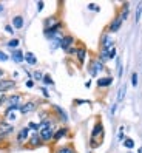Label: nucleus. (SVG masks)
<instances>
[{
	"mask_svg": "<svg viewBox=\"0 0 142 153\" xmlns=\"http://www.w3.org/2000/svg\"><path fill=\"white\" fill-rule=\"evenodd\" d=\"M124 146H125V149H128V152H131L133 149H135V141H133L131 138H127L125 141H124Z\"/></svg>",
	"mask_w": 142,
	"mask_h": 153,
	"instance_id": "obj_25",
	"label": "nucleus"
},
{
	"mask_svg": "<svg viewBox=\"0 0 142 153\" xmlns=\"http://www.w3.org/2000/svg\"><path fill=\"white\" fill-rule=\"evenodd\" d=\"M57 22H60V19L56 16V14H53L50 17H47L45 20H43V30H47V28H51V26H54Z\"/></svg>",
	"mask_w": 142,
	"mask_h": 153,
	"instance_id": "obj_18",
	"label": "nucleus"
},
{
	"mask_svg": "<svg viewBox=\"0 0 142 153\" xmlns=\"http://www.w3.org/2000/svg\"><path fill=\"white\" fill-rule=\"evenodd\" d=\"M14 133V124L8 122V121H0V142L6 141L8 138Z\"/></svg>",
	"mask_w": 142,
	"mask_h": 153,
	"instance_id": "obj_3",
	"label": "nucleus"
},
{
	"mask_svg": "<svg viewBox=\"0 0 142 153\" xmlns=\"http://www.w3.org/2000/svg\"><path fill=\"white\" fill-rule=\"evenodd\" d=\"M113 47H116V42H114V39L110 36V33L102 34L101 36V50H106V51H108Z\"/></svg>",
	"mask_w": 142,
	"mask_h": 153,
	"instance_id": "obj_7",
	"label": "nucleus"
},
{
	"mask_svg": "<svg viewBox=\"0 0 142 153\" xmlns=\"http://www.w3.org/2000/svg\"><path fill=\"white\" fill-rule=\"evenodd\" d=\"M141 13H142V3L138 5V10H136V23H139L141 20Z\"/></svg>",
	"mask_w": 142,
	"mask_h": 153,
	"instance_id": "obj_33",
	"label": "nucleus"
},
{
	"mask_svg": "<svg viewBox=\"0 0 142 153\" xmlns=\"http://www.w3.org/2000/svg\"><path fill=\"white\" fill-rule=\"evenodd\" d=\"M25 64L30 65V67L37 65V57H36L34 53H31V51H26L25 53Z\"/></svg>",
	"mask_w": 142,
	"mask_h": 153,
	"instance_id": "obj_20",
	"label": "nucleus"
},
{
	"mask_svg": "<svg viewBox=\"0 0 142 153\" xmlns=\"http://www.w3.org/2000/svg\"><path fill=\"white\" fill-rule=\"evenodd\" d=\"M104 68H105V65L102 64L99 59H93L90 62V65H88V73H90L91 77H94V76H97L99 73H102Z\"/></svg>",
	"mask_w": 142,
	"mask_h": 153,
	"instance_id": "obj_4",
	"label": "nucleus"
},
{
	"mask_svg": "<svg viewBox=\"0 0 142 153\" xmlns=\"http://www.w3.org/2000/svg\"><path fill=\"white\" fill-rule=\"evenodd\" d=\"M53 153H76V149L71 146V144H67V146H59L56 147V150Z\"/></svg>",
	"mask_w": 142,
	"mask_h": 153,
	"instance_id": "obj_22",
	"label": "nucleus"
},
{
	"mask_svg": "<svg viewBox=\"0 0 142 153\" xmlns=\"http://www.w3.org/2000/svg\"><path fill=\"white\" fill-rule=\"evenodd\" d=\"M111 84H113V77L111 76H105V77H99V79H97V87H99V88L111 87Z\"/></svg>",
	"mask_w": 142,
	"mask_h": 153,
	"instance_id": "obj_21",
	"label": "nucleus"
},
{
	"mask_svg": "<svg viewBox=\"0 0 142 153\" xmlns=\"http://www.w3.org/2000/svg\"><path fill=\"white\" fill-rule=\"evenodd\" d=\"M54 128H43V130H39V136L42 139L43 144H50L53 142V136H54Z\"/></svg>",
	"mask_w": 142,
	"mask_h": 153,
	"instance_id": "obj_9",
	"label": "nucleus"
},
{
	"mask_svg": "<svg viewBox=\"0 0 142 153\" xmlns=\"http://www.w3.org/2000/svg\"><path fill=\"white\" fill-rule=\"evenodd\" d=\"M17 118H19V116H17V113L16 111H13V113H10V114H6L5 116V121H8V122H14V121H17Z\"/></svg>",
	"mask_w": 142,
	"mask_h": 153,
	"instance_id": "obj_27",
	"label": "nucleus"
},
{
	"mask_svg": "<svg viewBox=\"0 0 142 153\" xmlns=\"http://www.w3.org/2000/svg\"><path fill=\"white\" fill-rule=\"evenodd\" d=\"M62 30H64V22H57L54 26H51V28H47V30H43V34H45V37L47 40H51L53 36H56L59 33H62Z\"/></svg>",
	"mask_w": 142,
	"mask_h": 153,
	"instance_id": "obj_8",
	"label": "nucleus"
},
{
	"mask_svg": "<svg viewBox=\"0 0 142 153\" xmlns=\"http://www.w3.org/2000/svg\"><path fill=\"white\" fill-rule=\"evenodd\" d=\"M116 110H118V102H114L111 105V110H110V116H114L116 114Z\"/></svg>",
	"mask_w": 142,
	"mask_h": 153,
	"instance_id": "obj_39",
	"label": "nucleus"
},
{
	"mask_svg": "<svg viewBox=\"0 0 142 153\" xmlns=\"http://www.w3.org/2000/svg\"><path fill=\"white\" fill-rule=\"evenodd\" d=\"M130 16V3L128 2H124L122 3V10H121V14H119V19L122 22H125Z\"/></svg>",
	"mask_w": 142,
	"mask_h": 153,
	"instance_id": "obj_19",
	"label": "nucleus"
},
{
	"mask_svg": "<svg viewBox=\"0 0 142 153\" xmlns=\"http://www.w3.org/2000/svg\"><path fill=\"white\" fill-rule=\"evenodd\" d=\"M77 51H79V47H71L70 50H67V54L68 56H76Z\"/></svg>",
	"mask_w": 142,
	"mask_h": 153,
	"instance_id": "obj_32",
	"label": "nucleus"
},
{
	"mask_svg": "<svg viewBox=\"0 0 142 153\" xmlns=\"http://www.w3.org/2000/svg\"><path fill=\"white\" fill-rule=\"evenodd\" d=\"M17 87L14 79H0V94H8V91H11Z\"/></svg>",
	"mask_w": 142,
	"mask_h": 153,
	"instance_id": "obj_6",
	"label": "nucleus"
},
{
	"mask_svg": "<svg viewBox=\"0 0 142 153\" xmlns=\"http://www.w3.org/2000/svg\"><path fill=\"white\" fill-rule=\"evenodd\" d=\"M125 88H127V85H122V87L119 88V91H118V99H116V102H118V104L124 99V96H125Z\"/></svg>",
	"mask_w": 142,
	"mask_h": 153,
	"instance_id": "obj_26",
	"label": "nucleus"
},
{
	"mask_svg": "<svg viewBox=\"0 0 142 153\" xmlns=\"http://www.w3.org/2000/svg\"><path fill=\"white\" fill-rule=\"evenodd\" d=\"M88 10H90V11H96V13H99V11H101V8H99V5L88 3Z\"/></svg>",
	"mask_w": 142,
	"mask_h": 153,
	"instance_id": "obj_34",
	"label": "nucleus"
},
{
	"mask_svg": "<svg viewBox=\"0 0 142 153\" xmlns=\"http://www.w3.org/2000/svg\"><path fill=\"white\" fill-rule=\"evenodd\" d=\"M88 153H90V152H88Z\"/></svg>",
	"mask_w": 142,
	"mask_h": 153,
	"instance_id": "obj_50",
	"label": "nucleus"
},
{
	"mask_svg": "<svg viewBox=\"0 0 142 153\" xmlns=\"http://www.w3.org/2000/svg\"><path fill=\"white\" fill-rule=\"evenodd\" d=\"M128 153H131V152H128Z\"/></svg>",
	"mask_w": 142,
	"mask_h": 153,
	"instance_id": "obj_49",
	"label": "nucleus"
},
{
	"mask_svg": "<svg viewBox=\"0 0 142 153\" xmlns=\"http://www.w3.org/2000/svg\"><path fill=\"white\" fill-rule=\"evenodd\" d=\"M71 47H74V37L71 34H64L62 42H60V48L67 53V50H70Z\"/></svg>",
	"mask_w": 142,
	"mask_h": 153,
	"instance_id": "obj_12",
	"label": "nucleus"
},
{
	"mask_svg": "<svg viewBox=\"0 0 142 153\" xmlns=\"http://www.w3.org/2000/svg\"><path fill=\"white\" fill-rule=\"evenodd\" d=\"M17 77H19V71H14V73H13V79L16 80Z\"/></svg>",
	"mask_w": 142,
	"mask_h": 153,
	"instance_id": "obj_44",
	"label": "nucleus"
},
{
	"mask_svg": "<svg viewBox=\"0 0 142 153\" xmlns=\"http://www.w3.org/2000/svg\"><path fill=\"white\" fill-rule=\"evenodd\" d=\"M43 8H45V2H42V0H39V2H37V11L40 13V11L43 10Z\"/></svg>",
	"mask_w": 142,
	"mask_h": 153,
	"instance_id": "obj_41",
	"label": "nucleus"
},
{
	"mask_svg": "<svg viewBox=\"0 0 142 153\" xmlns=\"http://www.w3.org/2000/svg\"><path fill=\"white\" fill-rule=\"evenodd\" d=\"M104 134H105L104 125H102L101 122H97L94 127H93V130H91V147H93V149L97 147V146L101 144V141H102V138H104Z\"/></svg>",
	"mask_w": 142,
	"mask_h": 153,
	"instance_id": "obj_1",
	"label": "nucleus"
},
{
	"mask_svg": "<svg viewBox=\"0 0 142 153\" xmlns=\"http://www.w3.org/2000/svg\"><path fill=\"white\" fill-rule=\"evenodd\" d=\"M26 127H28V130H30L31 133H37V131L40 130L39 122H34V121H30L28 124H26Z\"/></svg>",
	"mask_w": 142,
	"mask_h": 153,
	"instance_id": "obj_24",
	"label": "nucleus"
},
{
	"mask_svg": "<svg viewBox=\"0 0 142 153\" xmlns=\"http://www.w3.org/2000/svg\"><path fill=\"white\" fill-rule=\"evenodd\" d=\"M122 20L119 19V16H116L114 19L110 22V25H108V33H111V34H114V33H118L121 28H122Z\"/></svg>",
	"mask_w": 142,
	"mask_h": 153,
	"instance_id": "obj_15",
	"label": "nucleus"
},
{
	"mask_svg": "<svg viewBox=\"0 0 142 153\" xmlns=\"http://www.w3.org/2000/svg\"><path fill=\"white\" fill-rule=\"evenodd\" d=\"M26 146H28L30 149H39V147L43 146V142H42V139L39 136V131L30 134V139H28V142H26Z\"/></svg>",
	"mask_w": 142,
	"mask_h": 153,
	"instance_id": "obj_10",
	"label": "nucleus"
},
{
	"mask_svg": "<svg viewBox=\"0 0 142 153\" xmlns=\"http://www.w3.org/2000/svg\"><path fill=\"white\" fill-rule=\"evenodd\" d=\"M40 91H42V94H43V97H45V99H50V93H48L47 87H40Z\"/></svg>",
	"mask_w": 142,
	"mask_h": 153,
	"instance_id": "obj_36",
	"label": "nucleus"
},
{
	"mask_svg": "<svg viewBox=\"0 0 142 153\" xmlns=\"http://www.w3.org/2000/svg\"><path fill=\"white\" fill-rule=\"evenodd\" d=\"M8 59H10V56H8L3 50H0V62H6Z\"/></svg>",
	"mask_w": 142,
	"mask_h": 153,
	"instance_id": "obj_35",
	"label": "nucleus"
},
{
	"mask_svg": "<svg viewBox=\"0 0 142 153\" xmlns=\"http://www.w3.org/2000/svg\"><path fill=\"white\" fill-rule=\"evenodd\" d=\"M136 153H142V147H141V149H138V152H136Z\"/></svg>",
	"mask_w": 142,
	"mask_h": 153,
	"instance_id": "obj_48",
	"label": "nucleus"
},
{
	"mask_svg": "<svg viewBox=\"0 0 142 153\" xmlns=\"http://www.w3.org/2000/svg\"><path fill=\"white\" fill-rule=\"evenodd\" d=\"M30 134H31V131L28 130V127H22L19 131H17V134H16V144L17 146H25L26 142H28V139H30Z\"/></svg>",
	"mask_w": 142,
	"mask_h": 153,
	"instance_id": "obj_5",
	"label": "nucleus"
},
{
	"mask_svg": "<svg viewBox=\"0 0 142 153\" xmlns=\"http://www.w3.org/2000/svg\"><path fill=\"white\" fill-rule=\"evenodd\" d=\"M3 76H5V71L0 68V79H3Z\"/></svg>",
	"mask_w": 142,
	"mask_h": 153,
	"instance_id": "obj_46",
	"label": "nucleus"
},
{
	"mask_svg": "<svg viewBox=\"0 0 142 153\" xmlns=\"http://www.w3.org/2000/svg\"><path fill=\"white\" fill-rule=\"evenodd\" d=\"M118 77L119 79L122 77V64H121V62H118Z\"/></svg>",
	"mask_w": 142,
	"mask_h": 153,
	"instance_id": "obj_42",
	"label": "nucleus"
},
{
	"mask_svg": "<svg viewBox=\"0 0 142 153\" xmlns=\"http://www.w3.org/2000/svg\"><path fill=\"white\" fill-rule=\"evenodd\" d=\"M85 87L90 88V87H91V80H87V82H85Z\"/></svg>",
	"mask_w": 142,
	"mask_h": 153,
	"instance_id": "obj_45",
	"label": "nucleus"
},
{
	"mask_svg": "<svg viewBox=\"0 0 142 153\" xmlns=\"http://www.w3.org/2000/svg\"><path fill=\"white\" fill-rule=\"evenodd\" d=\"M138 82H139V74L138 73H133L131 74V85L133 87H138Z\"/></svg>",
	"mask_w": 142,
	"mask_h": 153,
	"instance_id": "obj_31",
	"label": "nucleus"
},
{
	"mask_svg": "<svg viewBox=\"0 0 142 153\" xmlns=\"http://www.w3.org/2000/svg\"><path fill=\"white\" fill-rule=\"evenodd\" d=\"M116 56H118V48H116V47L110 48V50H108V59L111 60V59H114Z\"/></svg>",
	"mask_w": 142,
	"mask_h": 153,
	"instance_id": "obj_29",
	"label": "nucleus"
},
{
	"mask_svg": "<svg viewBox=\"0 0 142 153\" xmlns=\"http://www.w3.org/2000/svg\"><path fill=\"white\" fill-rule=\"evenodd\" d=\"M118 139H119L121 142H124V141H125V139H127V136H125V134H124V133L121 131V133L118 134Z\"/></svg>",
	"mask_w": 142,
	"mask_h": 153,
	"instance_id": "obj_43",
	"label": "nucleus"
},
{
	"mask_svg": "<svg viewBox=\"0 0 142 153\" xmlns=\"http://www.w3.org/2000/svg\"><path fill=\"white\" fill-rule=\"evenodd\" d=\"M87 48L85 47H79V51H77V54H76V57H77V64H79V67H84L85 65V59H87Z\"/></svg>",
	"mask_w": 142,
	"mask_h": 153,
	"instance_id": "obj_17",
	"label": "nucleus"
},
{
	"mask_svg": "<svg viewBox=\"0 0 142 153\" xmlns=\"http://www.w3.org/2000/svg\"><path fill=\"white\" fill-rule=\"evenodd\" d=\"M42 82H43V85H54V80H53V79H51L48 74H45V76H43Z\"/></svg>",
	"mask_w": 142,
	"mask_h": 153,
	"instance_id": "obj_30",
	"label": "nucleus"
},
{
	"mask_svg": "<svg viewBox=\"0 0 142 153\" xmlns=\"http://www.w3.org/2000/svg\"><path fill=\"white\" fill-rule=\"evenodd\" d=\"M5 31L8 33V34H14V28L11 25H5Z\"/></svg>",
	"mask_w": 142,
	"mask_h": 153,
	"instance_id": "obj_40",
	"label": "nucleus"
},
{
	"mask_svg": "<svg viewBox=\"0 0 142 153\" xmlns=\"http://www.w3.org/2000/svg\"><path fill=\"white\" fill-rule=\"evenodd\" d=\"M68 134H70V130H68V127H59V128L54 131V136H53V142H59L60 139L67 138Z\"/></svg>",
	"mask_w": 142,
	"mask_h": 153,
	"instance_id": "obj_14",
	"label": "nucleus"
},
{
	"mask_svg": "<svg viewBox=\"0 0 142 153\" xmlns=\"http://www.w3.org/2000/svg\"><path fill=\"white\" fill-rule=\"evenodd\" d=\"M23 25H25V19H23V16L22 14H16L13 17V20H11V26L16 30H22L23 28Z\"/></svg>",
	"mask_w": 142,
	"mask_h": 153,
	"instance_id": "obj_16",
	"label": "nucleus"
},
{
	"mask_svg": "<svg viewBox=\"0 0 142 153\" xmlns=\"http://www.w3.org/2000/svg\"><path fill=\"white\" fill-rule=\"evenodd\" d=\"M34 85H36V82H34L33 79H28V80L25 82V87H26V88H34Z\"/></svg>",
	"mask_w": 142,
	"mask_h": 153,
	"instance_id": "obj_38",
	"label": "nucleus"
},
{
	"mask_svg": "<svg viewBox=\"0 0 142 153\" xmlns=\"http://www.w3.org/2000/svg\"><path fill=\"white\" fill-rule=\"evenodd\" d=\"M3 10H5V6H3V5H2V3H0V13H2V11H3Z\"/></svg>",
	"mask_w": 142,
	"mask_h": 153,
	"instance_id": "obj_47",
	"label": "nucleus"
},
{
	"mask_svg": "<svg viewBox=\"0 0 142 153\" xmlns=\"http://www.w3.org/2000/svg\"><path fill=\"white\" fill-rule=\"evenodd\" d=\"M10 57L13 62H16V64H23L25 62V53L17 48V50H10Z\"/></svg>",
	"mask_w": 142,
	"mask_h": 153,
	"instance_id": "obj_11",
	"label": "nucleus"
},
{
	"mask_svg": "<svg viewBox=\"0 0 142 153\" xmlns=\"http://www.w3.org/2000/svg\"><path fill=\"white\" fill-rule=\"evenodd\" d=\"M6 99H8V94H0V107L6 105Z\"/></svg>",
	"mask_w": 142,
	"mask_h": 153,
	"instance_id": "obj_37",
	"label": "nucleus"
},
{
	"mask_svg": "<svg viewBox=\"0 0 142 153\" xmlns=\"http://www.w3.org/2000/svg\"><path fill=\"white\" fill-rule=\"evenodd\" d=\"M39 101H36V99H30V101H26L20 105V108H19V113L22 116H28L30 113H34V111H37L39 108Z\"/></svg>",
	"mask_w": 142,
	"mask_h": 153,
	"instance_id": "obj_2",
	"label": "nucleus"
},
{
	"mask_svg": "<svg viewBox=\"0 0 142 153\" xmlns=\"http://www.w3.org/2000/svg\"><path fill=\"white\" fill-rule=\"evenodd\" d=\"M6 47L10 48V50H17V48L20 47V40L17 39V37H13V39H10V40L6 42Z\"/></svg>",
	"mask_w": 142,
	"mask_h": 153,
	"instance_id": "obj_23",
	"label": "nucleus"
},
{
	"mask_svg": "<svg viewBox=\"0 0 142 153\" xmlns=\"http://www.w3.org/2000/svg\"><path fill=\"white\" fill-rule=\"evenodd\" d=\"M43 76H45V74H43L42 71L37 70V71H34V73H33V80H34V82H37V80H42Z\"/></svg>",
	"mask_w": 142,
	"mask_h": 153,
	"instance_id": "obj_28",
	"label": "nucleus"
},
{
	"mask_svg": "<svg viewBox=\"0 0 142 153\" xmlns=\"http://www.w3.org/2000/svg\"><path fill=\"white\" fill-rule=\"evenodd\" d=\"M51 108H53V111H54V114H56L64 124L68 122V119H70V118H68V113H67L64 108H62V107H59V105H53Z\"/></svg>",
	"mask_w": 142,
	"mask_h": 153,
	"instance_id": "obj_13",
	"label": "nucleus"
}]
</instances>
